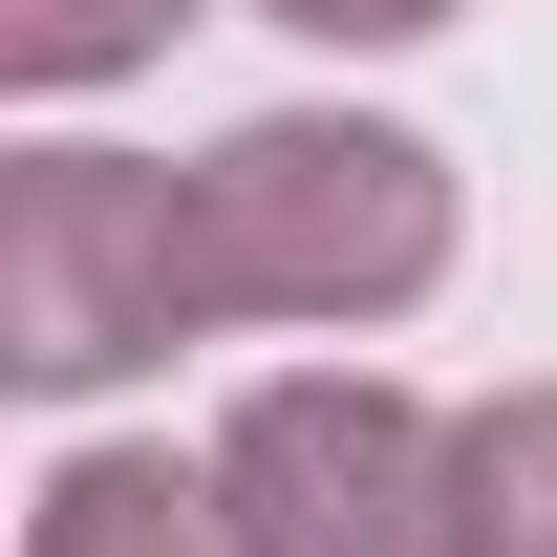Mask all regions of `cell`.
Here are the masks:
<instances>
[{
	"mask_svg": "<svg viewBox=\"0 0 557 557\" xmlns=\"http://www.w3.org/2000/svg\"><path fill=\"white\" fill-rule=\"evenodd\" d=\"M450 278V150L386 108H258L194 150V300L214 322H408Z\"/></svg>",
	"mask_w": 557,
	"mask_h": 557,
	"instance_id": "1",
	"label": "cell"
},
{
	"mask_svg": "<svg viewBox=\"0 0 557 557\" xmlns=\"http://www.w3.org/2000/svg\"><path fill=\"white\" fill-rule=\"evenodd\" d=\"M214 515H236V557H493L472 429L364 386V364H300L214 429Z\"/></svg>",
	"mask_w": 557,
	"mask_h": 557,
	"instance_id": "2",
	"label": "cell"
},
{
	"mask_svg": "<svg viewBox=\"0 0 557 557\" xmlns=\"http://www.w3.org/2000/svg\"><path fill=\"white\" fill-rule=\"evenodd\" d=\"M194 322H214L194 300V172H150V150H22V194H0V364L22 386H129Z\"/></svg>",
	"mask_w": 557,
	"mask_h": 557,
	"instance_id": "3",
	"label": "cell"
},
{
	"mask_svg": "<svg viewBox=\"0 0 557 557\" xmlns=\"http://www.w3.org/2000/svg\"><path fill=\"white\" fill-rule=\"evenodd\" d=\"M22 557H236V515H214V472H172V450H65L44 515H22Z\"/></svg>",
	"mask_w": 557,
	"mask_h": 557,
	"instance_id": "4",
	"label": "cell"
},
{
	"mask_svg": "<svg viewBox=\"0 0 557 557\" xmlns=\"http://www.w3.org/2000/svg\"><path fill=\"white\" fill-rule=\"evenodd\" d=\"M472 515H493V557H557V386L472 408Z\"/></svg>",
	"mask_w": 557,
	"mask_h": 557,
	"instance_id": "5",
	"label": "cell"
}]
</instances>
